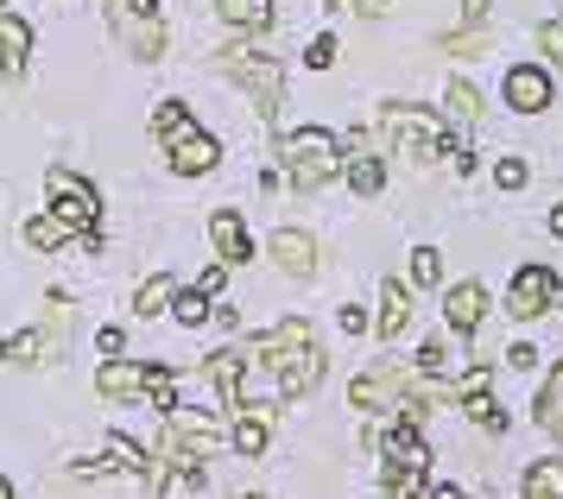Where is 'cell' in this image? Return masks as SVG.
Wrapping results in <instances>:
<instances>
[{
  "mask_svg": "<svg viewBox=\"0 0 563 499\" xmlns=\"http://www.w3.org/2000/svg\"><path fill=\"white\" fill-rule=\"evenodd\" d=\"M380 133L399 146V158H418V165L443 158V146H450V121H443L437 108H418V101L380 108Z\"/></svg>",
  "mask_w": 563,
  "mask_h": 499,
  "instance_id": "1",
  "label": "cell"
},
{
  "mask_svg": "<svg viewBox=\"0 0 563 499\" xmlns=\"http://www.w3.org/2000/svg\"><path fill=\"white\" fill-rule=\"evenodd\" d=\"M279 158H285L291 190H323V184L342 171V140L323 133V126H298V133L279 140Z\"/></svg>",
  "mask_w": 563,
  "mask_h": 499,
  "instance_id": "2",
  "label": "cell"
},
{
  "mask_svg": "<svg viewBox=\"0 0 563 499\" xmlns=\"http://www.w3.org/2000/svg\"><path fill=\"white\" fill-rule=\"evenodd\" d=\"M216 70L234 76V82L254 96V114H260V121H273V114H279V82H285V70L266 57V51H247V45L216 51Z\"/></svg>",
  "mask_w": 563,
  "mask_h": 499,
  "instance_id": "3",
  "label": "cell"
},
{
  "mask_svg": "<svg viewBox=\"0 0 563 499\" xmlns=\"http://www.w3.org/2000/svg\"><path fill=\"white\" fill-rule=\"evenodd\" d=\"M45 184H52V209L57 215H64V222L77 228L82 241H89V247H102V197H96V184H89V177H77V171H64V165H52V171H45Z\"/></svg>",
  "mask_w": 563,
  "mask_h": 499,
  "instance_id": "4",
  "label": "cell"
},
{
  "mask_svg": "<svg viewBox=\"0 0 563 499\" xmlns=\"http://www.w3.org/2000/svg\"><path fill=\"white\" fill-rule=\"evenodd\" d=\"M102 13H108V25H114V38L128 45V57H146V64H153L158 51H165V25H158V13H140V7H128V0H108Z\"/></svg>",
  "mask_w": 563,
  "mask_h": 499,
  "instance_id": "5",
  "label": "cell"
},
{
  "mask_svg": "<svg viewBox=\"0 0 563 499\" xmlns=\"http://www.w3.org/2000/svg\"><path fill=\"white\" fill-rule=\"evenodd\" d=\"M500 96H507L512 114H544L551 108V70L544 64H512L507 82H500Z\"/></svg>",
  "mask_w": 563,
  "mask_h": 499,
  "instance_id": "6",
  "label": "cell"
},
{
  "mask_svg": "<svg viewBox=\"0 0 563 499\" xmlns=\"http://www.w3.org/2000/svg\"><path fill=\"white\" fill-rule=\"evenodd\" d=\"M551 291H558V278L544 273V266H519L512 273V291H507V317H519V323L544 317L551 310Z\"/></svg>",
  "mask_w": 563,
  "mask_h": 499,
  "instance_id": "7",
  "label": "cell"
},
{
  "mask_svg": "<svg viewBox=\"0 0 563 499\" xmlns=\"http://www.w3.org/2000/svg\"><path fill=\"white\" fill-rule=\"evenodd\" d=\"M482 317H487V291L475 285V278H462V285L443 291V329H450V335H475Z\"/></svg>",
  "mask_w": 563,
  "mask_h": 499,
  "instance_id": "8",
  "label": "cell"
},
{
  "mask_svg": "<svg viewBox=\"0 0 563 499\" xmlns=\"http://www.w3.org/2000/svg\"><path fill=\"white\" fill-rule=\"evenodd\" d=\"M247 348H254V361H266V367H285L298 348H310V323L305 317H285V323H273L266 335H254Z\"/></svg>",
  "mask_w": 563,
  "mask_h": 499,
  "instance_id": "9",
  "label": "cell"
},
{
  "mask_svg": "<svg viewBox=\"0 0 563 499\" xmlns=\"http://www.w3.org/2000/svg\"><path fill=\"white\" fill-rule=\"evenodd\" d=\"M216 158H222V146H216L209 133H197V126H184L178 140H172V171H178V177L216 171Z\"/></svg>",
  "mask_w": 563,
  "mask_h": 499,
  "instance_id": "10",
  "label": "cell"
},
{
  "mask_svg": "<svg viewBox=\"0 0 563 499\" xmlns=\"http://www.w3.org/2000/svg\"><path fill=\"white\" fill-rule=\"evenodd\" d=\"M209 241H216V253H222L229 266H247V259H254V234H247V222H241L234 209H216V215H209Z\"/></svg>",
  "mask_w": 563,
  "mask_h": 499,
  "instance_id": "11",
  "label": "cell"
},
{
  "mask_svg": "<svg viewBox=\"0 0 563 499\" xmlns=\"http://www.w3.org/2000/svg\"><path fill=\"white\" fill-rule=\"evenodd\" d=\"M380 443L386 462H406V468H431V450H424V436H418V424H406V418H393V424L374 436Z\"/></svg>",
  "mask_w": 563,
  "mask_h": 499,
  "instance_id": "12",
  "label": "cell"
},
{
  "mask_svg": "<svg viewBox=\"0 0 563 499\" xmlns=\"http://www.w3.org/2000/svg\"><path fill=\"white\" fill-rule=\"evenodd\" d=\"M247 354H254V348H216V354H209V379H216V392H222V404H229V411H241V404H247V386H241Z\"/></svg>",
  "mask_w": 563,
  "mask_h": 499,
  "instance_id": "13",
  "label": "cell"
},
{
  "mask_svg": "<svg viewBox=\"0 0 563 499\" xmlns=\"http://www.w3.org/2000/svg\"><path fill=\"white\" fill-rule=\"evenodd\" d=\"M32 57V25L20 13H0V76H26Z\"/></svg>",
  "mask_w": 563,
  "mask_h": 499,
  "instance_id": "14",
  "label": "cell"
},
{
  "mask_svg": "<svg viewBox=\"0 0 563 499\" xmlns=\"http://www.w3.org/2000/svg\"><path fill=\"white\" fill-rule=\"evenodd\" d=\"M165 424H172L178 443H197V450H216V443H222V424H216L209 411H190V404H172V411H165Z\"/></svg>",
  "mask_w": 563,
  "mask_h": 499,
  "instance_id": "15",
  "label": "cell"
},
{
  "mask_svg": "<svg viewBox=\"0 0 563 499\" xmlns=\"http://www.w3.org/2000/svg\"><path fill=\"white\" fill-rule=\"evenodd\" d=\"M279 386L291 392V399H305V392H317V386H323V348L310 342V348H298V354H291V361L279 367Z\"/></svg>",
  "mask_w": 563,
  "mask_h": 499,
  "instance_id": "16",
  "label": "cell"
},
{
  "mask_svg": "<svg viewBox=\"0 0 563 499\" xmlns=\"http://www.w3.org/2000/svg\"><path fill=\"white\" fill-rule=\"evenodd\" d=\"M273 259H279L285 273L310 278L317 273V241H310L305 228H279V234H273Z\"/></svg>",
  "mask_w": 563,
  "mask_h": 499,
  "instance_id": "17",
  "label": "cell"
},
{
  "mask_svg": "<svg viewBox=\"0 0 563 499\" xmlns=\"http://www.w3.org/2000/svg\"><path fill=\"white\" fill-rule=\"evenodd\" d=\"M374 329H380L386 342H399L411 329V291L399 285V278H386L380 285V317H374Z\"/></svg>",
  "mask_w": 563,
  "mask_h": 499,
  "instance_id": "18",
  "label": "cell"
},
{
  "mask_svg": "<svg viewBox=\"0 0 563 499\" xmlns=\"http://www.w3.org/2000/svg\"><path fill=\"white\" fill-rule=\"evenodd\" d=\"M96 392H102V399H146V367H133V361H108L102 374H96Z\"/></svg>",
  "mask_w": 563,
  "mask_h": 499,
  "instance_id": "19",
  "label": "cell"
},
{
  "mask_svg": "<svg viewBox=\"0 0 563 499\" xmlns=\"http://www.w3.org/2000/svg\"><path fill=\"white\" fill-rule=\"evenodd\" d=\"M216 13H222L234 32H266V25H273V0H216Z\"/></svg>",
  "mask_w": 563,
  "mask_h": 499,
  "instance_id": "20",
  "label": "cell"
},
{
  "mask_svg": "<svg viewBox=\"0 0 563 499\" xmlns=\"http://www.w3.org/2000/svg\"><path fill=\"white\" fill-rule=\"evenodd\" d=\"M70 234H77V228H70V222L52 209V215H32V222H26V247H32V253H57Z\"/></svg>",
  "mask_w": 563,
  "mask_h": 499,
  "instance_id": "21",
  "label": "cell"
},
{
  "mask_svg": "<svg viewBox=\"0 0 563 499\" xmlns=\"http://www.w3.org/2000/svg\"><path fill=\"white\" fill-rule=\"evenodd\" d=\"M519 499H563V462H532L519 480Z\"/></svg>",
  "mask_w": 563,
  "mask_h": 499,
  "instance_id": "22",
  "label": "cell"
},
{
  "mask_svg": "<svg viewBox=\"0 0 563 499\" xmlns=\"http://www.w3.org/2000/svg\"><path fill=\"white\" fill-rule=\"evenodd\" d=\"M229 443H234V455H266V411H241V424L229 430Z\"/></svg>",
  "mask_w": 563,
  "mask_h": 499,
  "instance_id": "23",
  "label": "cell"
},
{
  "mask_svg": "<svg viewBox=\"0 0 563 499\" xmlns=\"http://www.w3.org/2000/svg\"><path fill=\"white\" fill-rule=\"evenodd\" d=\"M0 361H13V367H38V361H45V329H20V335H7V342H0Z\"/></svg>",
  "mask_w": 563,
  "mask_h": 499,
  "instance_id": "24",
  "label": "cell"
},
{
  "mask_svg": "<svg viewBox=\"0 0 563 499\" xmlns=\"http://www.w3.org/2000/svg\"><path fill=\"white\" fill-rule=\"evenodd\" d=\"M172 303H178V278H146V285H140V291H133V310H140V317H158V310H172Z\"/></svg>",
  "mask_w": 563,
  "mask_h": 499,
  "instance_id": "25",
  "label": "cell"
},
{
  "mask_svg": "<svg viewBox=\"0 0 563 499\" xmlns=\"http://www.w3.org/2000/svg\"><path fill=\"white\" fill-rule=\"evenodd\" d=\"M538 424L551 430V436H563V361L551 367V379H544V392H538Z\"/></svg>",
  "mask_w": 563,
  "mask_h": 499,
  "instance_id": "26",
  "label": "cell"
},
{
  "mask_svg": "<svg viewBox=\"0 0 563 499\" xmlns=\"http://www.w3.org/2000/svg\"><path fill=\"white\" fill-rule=\"evenodd\" d=\"M380 487H386V499H424V468H406V462H386Z\"/></svg>",
  "mask_w": 563,
  "mask_h": 499,
  "instance_id": "27",
  "label": "cell"
},
{
  "mask_svg": "<svg viewBox=\"0 0 563 499\" xmlns=\"http://www.w3.org/2000/svg\"><path fill=\"white\" fill-rule=\"evenodd\" d=\"M172 317H178V329H203L209 317H216V298H209L203 285H197V291H178V303H172Z\"/></svg>",
  "mask_w": 563,
  "mask_h": 499,
  "instance_id": "28",
  "label": "cell"
},
{
  "mask_svg": "<svg viewBox=\"0 0 563 499\" xmlns=\"http://www.w3.org/2000/svg\"><path fill=\"white\" fill-rule=\"evenodd\" d=\"M386 184V158H349V190L355 197H380Z\"/></svg>",
  "mask_w": 563,
  "mask_h": 499,
  "instance_id": "29",
  "label": "cell"
},
{
  "mask_svg": "<svg viewBox=\"0 0 563 499\" xmlns=\"http://www.w3.org/2000/svg\"><path fill=\"white\" fill-rule=\"evenodd\" d=\"M146 404L153 411H172L178 404V374L172 367H146Z\"/></svg>",
  "mask_w": 563,
  "mask_h": 499,
  "instance_id": "30",
  "label": "cell"
},
{
  "mask_svg": "<svg viewBox=\"0 0 563 499\" xmlns=\"http://www.w3.org/2000/svg\"><path fill=\"white\" fill-rule=\"evenodd\" d=\"M443 108H450L456 121H475V114H482V96H475V82L450 76V89H443Z\"/></svg>",
  "mask_w": 563,
  "mask_h": 499,
  "instance_id": "31",
  "label": "cell"
},
{
  "mask_svg": "<svg viewBox=\"0 0 563 499\" xmlns=\"http://www.w3.org/2000/svg\"><path fill=\"white\" fill-rule=\"evenodd\" d=\"M108 455H114V468H128V475H140V480H146V468H153V455L133 450L128 436H108Z\"/></svg>",
  "mask_w": 563,
  "mask_h": 499,
  "instance_id": "32",
  "label": "cell"
},
{
  "mask_svg": "<svg viewBox=\"0 0 563 499\" xmlns=\"http://www.w3.org/2000/svg\"><path fill=\"white\" fill-rule=\"evenodd\" d=\"M411 285H443V253L437 247H411Z\"/></svg>",
  "mask_w": 563,
  "mask_h": 499,
  "instance_id": "33",
  "label": "cell"
},
{
  "mask_svg": "<svg viewBox=\"0 0 563 499\" xmlns=\"http://www.w3.org/2000/svg\"><path fill=\"white\" fill-rule=\"evenodd\" d=\"M462 411H468V418H475L482 430H507V411L487 399V392H468V399H462Z\"/></svg>",
  "mask_w": 563,
  "mask_h": 499,
  "instance_id": "34",
  "label": "cell"
},
{
  "mask_svg": "<svg viewBox=\"0 0 563 499\" xmlns=\"http://www.w3.org/2000/svg\"><path fill=\"white\" fill-rule=\"evenodd\" d=\"M184 126H190V121H184V101H158V114H153V133L165 140V146L178 140Z\"/></svg>",
  "mask_w": 563,
  "mask_h": 499,
  "instance_id": "35",
  "label": "cell"
},
{
  "mask_svg": "<svg viewBox=\"0 0 563 499\" xmlns=\"http://www.w3.org/2000/svg\"><path fill=\"white\" fill-rule=\"evenodd\" d=\"M443 51H456V57H475V51H487V32H482V25H468V32H456V38H443Z\"/></svg>",
  "mask_w": 563,
  "mask_h": 499,
  "instance_id": "36",
  "label": "cell"
},
{
  "mask_svg": "<svg viewBox=\"0 0 563 499\" xmlns=\"http://www.w3.org/2000/svg\"><path fill=\"white\" fill-rule=\"evenodd\" d=\"M538 45H544V57L563 70V20H544V25H538Z\"/></svg>",
  "mask_w": 563,
  "mask_h": 499,
  "instance_id": "37",
  "label": "cell"
},
{
  "mask_svg": "<svg viewBox=\"0 0 563 499\" xmlns=\"http://www.w3.org/2000/svg\"><path fill=\"white\" fill-rule=\"evenodd\" d=\"M494 190H526V165L519 158H500L494 165Z\"/></svg>",
  "mask_w": 563,
  "mask_h": 499,
  "instance_id": "38",
  "label": "cell"
},
{
  "mask_svg": "<svg viewBox=\"0 0 563 499\" xmlns=\"http://www.w3.org/2000/svg\"><path fill=\"white\" fill-rule=\"evenodd\" d=\"M443 335H437V342H424V348H418V367H424V374H450V361H443Z\"/></svg>",
  "mask_w": 563,
  "mask_h": 499,
  "instance_id": "39",
  "label": "cell"
},
{
  "mask_svg": "<svg viewBox=\"0 0 563 499\" xmlns=\"http://www.w3.org/2000/svg\"><path fill=\"white\" fill-rule=\"evenodd\" d=\"M487 386H494V374H487V367H468L450 392H456V399H468V392H487Z\"/></svg>",
  "mask_w": 563,
  "mask_h": 499,
  "instance_id": "40",
  "label": "cell"
},
{
  "mask_svg": "<svg viewBox=\"0 0 563 499\" xmlns=\"http://www.w3.org/2000/svg\"><path fill=\"white\" fill-rule=\"evenodd\" d=\"M305 64H310V70H330V64H335V38H310Z\"/></svg>",
  "mask_w": 563,
  "mask_h": 499,
  "instance_id": "41",
  "label": "cell"
},
{
  "mask_svg": "<svg viewBox=\"0 0 563 499\" xmlns=\"http://www.w3.org/2000/svg\"><path fill=\"white\" fill-rule=\"evenodd\" d=\"M335 13H361V20H380L386 13V0H330Z\"/></svg>",
  "mask_w": 563,
  "mask_h": 499,
  "instance_id": "42",
  "label": "cell"
},
{
  "mask_svg": "<svg viewBox=\"0 0 563 499\" xmlns=\"http://www.w3.org/2000/svg\"><path fill=\"white\" fill-rule=\"evenodd\" d=\"M335 323H342V335H361V329H367V310H361V303H342Z\"/></svg>",
  "mask_w": 563,
  "mask_h": 499,
  "instance_id": "43",
  "label": "cell"
},
{
  "mask_svg": "<svg viewBox=\"0 0 563 499\" xmlns=\"http://www.w3.org/2000/svg\"><path fill=\"white\" fill-rule=\"evenodd\" d=\"M96 348H102L108 361H114V354L128 348V335H121V329H102V335H96Z\"/></svg>",
  "mask_w": 563,
  "mask_h": 499,
  "instance_id": "44",
  "label": "cell"
},
{
  "mask_svg": "<svg viewBox=\"0 0 563 499\" xmlns=\"http://www.w3.org/2000/svg\"><path fill=\"white\" fill-rule=\"evenodd\" d=\"M487 13H494V0H462V20L468 25H487Z\"/></svg>",
  "mask_w": 563,
  "mask_h": 499,
  "instance_id": "45",
  "label": "cell"
},
{
  "mask_svg": "<svg viewBox=\"0 0 563 499\" xmlns=\"http://www.w3.org/2000/svg\"><path fill=\"white\" fill-rule=\"evenodd\" d=\"M507 367H519V374H526V367H538V348H526V342H519V348L507 354Z\"/></svg>",
  "mask_w": 563,
  "mask_h": 499,
  "instance_id": "46",
  "label": "cell"
},
{
  "mask_svg": "<svg viewBox=\"0 0 563 499\" xmlns=\"http://www.w3.org/2000/svg\"><path fill=\"white\" fill-rule=\"evenodd\" d=\"M551 234H558V241H563V209H551Z\"/></svg>",
  "mask_w": 563,
  "mask_h": 499,
  "instance_id": "47",
  "label": "cell"
},
{
  "mask_svg": "<svg viewBox=\"0 0 563 499\" xmlns=\"http://www.w3.org/2000/svg\"><path fill=\"white\" fill-rule=\"evenodd\" d=\"M431 499H468V494H456V487H437V494Z\"/></svg>",
  "mask_w": 563,
  "mask_h": 499,
  "instance_id": "48",
  "label": "cell"
},
{
  "mask_svg": "<svg viewBox=\"0 0 563 499\" xmlns=\"http://www.w3.org/2000/svg\"><path fill=\"white\" fill-rule=\"evenodd\" d=\"M128 7H140V13H158V0H128Z\"/></svg>",
  "mask_w": 563,
  "mask_h": 499,
  "instance_id": "49",
  "label": "cell"
},
{
  "mask_svg": "<svg viewBox=\"0 0 563 499\" xmlns=\"http://www.w3.org/2000/svg\"><path fill=\"white\" fill-rule=\"evenodd\" d=\"M551 303H558V310H563V285H558V291H551Z\"/></svg>",
  "mask_w": 563,
  "mask_h": 499,
  "instance_id": "50",
  "label": "cell"
},
{
  "mask_svg": "<svg viewBox=\"0 0 563 499\" xmlns=\"http://www.w3.org/2000/svg\"><path fill=\"white\" fill-rule=\"evenodd\" d=\"M0 499H13V487H7V480H0Z\"/></svg>",
  "mask_w": 563,
  "mask_h": 499,
  "instance_id": "51",
  "label": "cell"
},
{
  "mask_svg": "<svg viewBox=\"0 0 563 499\" xmlns=\"http://www.w3.org/2000/svg\"><path fill=\"white\" fill-rule=\"evenodd\" d=\"M234 499H260V494H234Z\"/></svg>",
  "mask_w": 563,
  "mask_h": 499,
  "instance_id": "52",
  "label": "cell"
}]
</instances>
